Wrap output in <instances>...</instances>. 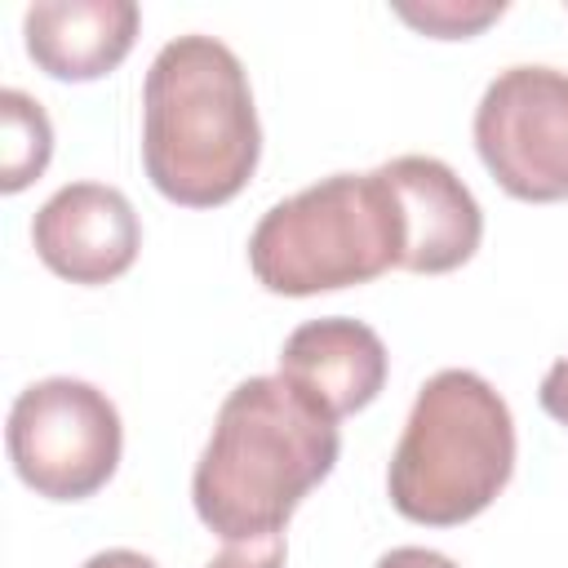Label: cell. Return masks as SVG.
I'll return each instance as SVG.
<instances>
[{"label": "cell", "mask_w": 568, "mask_h": 568, "mask_svg": "<svg viewBox=\"0 0 568 568\" xmlns=\"http://www.w3.org/2000/svg\"><path fill=\"white\" fill-rule=\"evenodd\" d=\"M337 417L280 373L240 382L191 475V501L204 528L226 541L266 537L288 524L302 497L337 466Z\"/></svg>", "instance_id": "1"}, {"label": "cell", "mask_w": 568, "mask_h": 568, "mask_svg": "<svg viewBox=\"0 0 568 568\" xmlns=\"http://www.w3.org/2000/svg\"><path fill=\"white\" fill-rule=\"evenodd\" d=\"M262 155V124L244 62L213 36L169 40L142 84V164L182 209L235 200Z\"/></svg>", "instance_id": "2"}, {"label": "cell", "mask_w": 568, "mask_h": 568, "mask_svg": "<svg viewBox=\"0 0 568 568\" xmlns=\"http://www.w3.org/2000/svg\"><path fill=\"white\" fill-rule=\"evenodd\" d=\"M515 475V417L470 368H439L413 399L390 453V506L426 528H453L493 506Z\"/></svg>", "instance_id": "3"}, {"label": "cell", "mask_w": 568, "mask_h": 568, "mask_svg": "<svg viewBox=\"0 0 568 568\" xmlns=\"http://www.w3.org/2000/svg\"><path fill=\"white\" fill-rule=\"evenodd\" d=\"M404 262V222L386 178L333 173L271 204L248 235V266L262 288L311 297L386 275Z\"/></svg>", "instance_id": "4"}, {"label": "cell", "mask_w": 568, "mask_h": 568, "mask_svg": "<svg viewBox=\"0 0 568 568\" xmlns=\"http://www.w3.org/2000/svg\"><path fill=\"white\" fill-rule=\"evenodd\" d=\"M4 444L27 488L49 501H84L115 475L124 426L98 386L44 377L13 399Z\"/></svg>", "instance_id": "5"}, {"label": "cell", "mask_w": 568, "mask_h": 568, "mask_svg": "<svg viewBox=\"0 0 568 568\" xmlns=\"http://www.w3.org/2000/svg\"><path fill=\"white\" fill-rule=\"evenodd\" d=\"M475 151L506 195L528 204L568 200V71H497L475 106Z\"/></svg>", "instance_id": "6"}, {"label": "cell", "mask_w": 568, "mask_h": 568, "mask_svg": "<svg viewBox=\"0 0 568 568\" xmlns=\"http://www.w3.org/2000/svg\"><path fill=\"white\" fill-rule=\"evenodd\" d=\"M31 244L53 275L71 284H111L133 266L142 222L124 191L106 182H71L36 209Z\"/></svg>", "instance_id": "7"}, {"label": "cell", "mask_w": 568, "mask_h": 568, "mask_svg": "<svg viewBox=\"0 0 568 568\" xmlns=\"http://www.w3.org/2000/svg\"><path fill=\"white\" fill-rule=\"evenodd\" d=\"M404 222V271L444 275L475 257L484 240V213L470 186L435 155H395L377 164Z\"/></svg>", "instance_id": "8"}, {"label": "cell", "mask_w": 568, "mask_h": 568, "mask_svg": "<svg viewBox=\"0 0 568 568\" xmlns=\"http://www.w3.org/2000/svg\"><path fill=\"white\" fill-rule=\"evenodd\" d=\"M386 346L364 320L324 315L288 333L280 351V377L302 386L333 417L368 408L386 386Z\"/></svg>", "instance_id": "9"}, {"label": "cell", "mask_w": 568, "mask_h": 568, "mask_svg": "<svg viewBox=\"0 0 568 568\" xmlns=\"http://www.w3.org/2000/svg\"><path fill=\"white\" fill-rule=\"evenodd\" d=\"M133 0H40L22 18L31 62L53 80H98L115 71L138 40Z\"/></svg>", "instance_id": "10"}, {"label": "cell", "mask_w": 568, "mask_h": 568, "mask_svg": "<svg viewBox=\"0 0 568 568\" xmlns=\"http://www.w3.org/2000/svg\"><path fill=\"white\" fill-rule=\"evenodd\" d=\"M49 155H53V124L44 106L22 89H4L0 93V191L18 195L22 186H31L44 173Z\"/></svg>", "instance_id": "11"}, {"label": "cell", "mask_w": 568, "mask_h": 568, "mask_svg": "<svg viewBox=\"0 0 568 568\" xmlns=\"http://www.w3.org/2000/svg\"><path fill=\"white\" fill-rule=\"evenodd\" d=\"M395 13L408 27H417L422 36H435V40H470V36H479L488 22H497L506 13V0H426V4L399 0Z\"/></svg>", "instance_id": "12"}, {"label": "cell", "mask_w": 568, "mask_h": 568, "mask_svg": "<svg viewBox=\"0 0 568 568\" xmlns=\"http://www.w3.org/2000/svg\"><path fill=\"white\" fill-rule=\"evenodd\" d=\"M204 568H284V532L226 541Z\"/></svg>", "instance_id": "13"}, {"label": "cell", "mask_w": 568, "mask_h": 568, "mask_svg": "<svg viewBox=\"0 0 568 568\" xmlns=\"http://www.w3.org/2000/svg\"><path fill=\"white\" fill-rule=\"evenodd\" d=\"M537 399H541V408H546V413H550L559 426H568V355L550 364V373L541 377Z\"/></svg>", "instance_id": "14"}, {"label": "cell", "mask_w": 568, "mask_h": 568, "mask_svg": "<svg viewBox=\"0 0 568 568\" xmlns=\"http://www.w3.org/2000/svg\"><path fill=\"white\" fill-rule=\"evenodd\" d=\"M373 568H457V564L448 555H439V550H426V546H395Z\"/></svg>", "instance_id": "15"}, {"label": "cell", "mask_w": 568, "mask_h": 568, "mask_svg": "<svg viewBox=\"0 0 568 568\" xmlns=\"http://www.w3.org/2000/svg\"><path fill=\"white\" fill-rule=\"evenodd\" d=\"M80 568H160L151 555H142V550H129V546H111V550H98V555H89Z\"/></svg>", "instance_id": "16"}]
</instances>
